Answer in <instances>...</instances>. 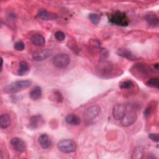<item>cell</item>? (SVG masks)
<instances>
[{
    "mask_svg": "<svg viewBox=\"0 0 159 159\" xmlns=\"http://www.w3.org/2000/svg\"><path fill=\"white\" fill-rule=\"evenodd\" d=\"M54 35L55 39L58 41H63L65 38V34L62 31H60V30L57 31L55 33Z\"/></svg>",
    "mask_w": 159,
    "mask_h": 159,
    "instance_id": "484cf974",
    "label": "cell"
},
{
    "mask_svg": "<svg viewBox=\"0 0 159 159\" xmlns=\"http://www.w3.org/2000/svg\"><path fill=\"white\" fill-rule=\"evenodd\" d=\"M65 120L66 121V123L73 125H78L80 124V117L73 114H70L66 116L65 118Z\"/></svg>",
    "mask_w": 159,
    "mask_h": 159,
    "instance_id": "2e32d148",
    "label": "cell"
},
{
    "mask_svg": "<svg viewBox=\"0 0 159 159\" xmlns=\"http://www.w3.org/2000/svg\"><path fill=\"white\" fill-rule=\"evenodd\" d=\"M0 158H1V159H2V158H3V157H2V150H1V154H0Z\"/></svg>",
    "mask_w": 159,
    "mask_h": 159,
    "instance_id": "1f68e13d",
    "label": "cell"
},
{
    "mask_svg": "<svg viewBox=\"0 0 159 159\" xmlns=\"http://www.w3.org/2000/svg\"><path fill=\"white\" fill-rule=\"evenodd\" d=\"M54 98L58 102H61L63 100V97L62 94L59 91H55L53 93Z\"/></svg>",
    "mask_w": 159,
    "mask_h": 159,
    "instance_id": "4316f807",
    "label": "cell"
},
{
    "mask_svg": "<svg viewBox=\"0 0 159 159\" xmlns=\"http://www.w3.org/2000/svg\"><path fill=\"white\" fill-rule=\"evenodd\" d=\"M11 124V117L8 114H2L0 116V126L1 129H7Z\"/></svg>",
    "mask_w": 159,
    "mask_h": 159,
    "instance_id": "e0dca14e",
    "label": "cell"
},
{
    "mask_svg": "<svg viewBox=\"0 0 159 159\" xmlns=\"http://www.w3.org/2000/svg\"><path fill=\"white\" fill-rule=\"evenodd\" d=\"M134 86V83L131 80H125V81H122L120 84H119V87L120 89H130L131 88H132Z\"/></svg>",
    "mask_w": 159,
    "mask_h": 159,
    "instance_id": "603a6c76",
    "label": "cell"
},
{
    "mask_svg": "<svg viewBox=\"0 0 159 159\" xmlns=\"http://www.w3.org/2000/svg\"><path fill=\"white\" fill-rule=\"evenodd\" d=\"M10 143L13 148L18 152H24L26 150L25 142L19 137H13L10 140Z\"/></svg>",
    "mask_w": 159,
    "mask_h": 159,
    "instance_id": "52a82bcc",
    "label": "cell"
},
{
    "mask_svg": "<svg viewBox=\"0 0 159 159\" xmlns=\"http://www.w3.org/2000/svg\"><path fill=\"white\" fill-rule=\"evenodd\" d=\"M146 84L150 87L155 88H158L159 87V81H158V78H150L147 82Z\"/></svg>",
    "mask_w": 159,
    "mask_h": 159,
    "instance_id": "7402d4cb",
    "label": "cell"
},
{
    "mask_svg": "<svg viewBox=\"0 0 159 159\" xmlns=\"http://www.w3.org/2000/svg\"><path fill=\"white\" fill-rule=\"evenodd\" d=\"M29 71V64L25 61H20L19 64V68L17 74L19 76H22Z\"/></svg>",
    "mask_w": 159,
    "mask_h": 159,
    "instance_id": "ffe728a7",
    "label": "cell"
},
{
    "mask_svg": "<svg viewBox=\"0 0 159 159\" xmlns=\"http://www.w3.org/2000/svg\"><path fill=\"white\" fill-rule=\"evenodd\" d=\"M109 21L113 24L120 26H127L129 24V20L125 13L116 11L108 15Z\"/></svg>",
    "mask_w": 159,
    "mask_h": 159,
    "instance_id": "7a4b0ae2",
    "label": "cell"
},
{
    "mask_svg": "<svg viewBox=\"0 0 159 159\" xmlns=\"http://www.w3.org/2000/svg\"><path fill=\"white\" fill-rule=\"evenodd\" d=\"M152 110H153V107L151 106H148L145 109V111H143V114L145 117L147 116H148L152 112Z\"/></svg>",
    "mask_w": 159,
    "mask_h": 159,
    "instance_id": "f1b7e54d",
    "label": "cell"
},
{
    "mask_svg": "<svg viewBox=\"0 0 159 159\" xmlns=\"http://www.w3.org/2000/svg\"><path fill=\"white\" fill-rule=\"evenodd\" d=\"M134 68L137 72H140L142 75H148L151 72V69L145 64H136Z\"/></svg>",
    "mask_w": 159,
    "mask_h": 159,
    "instance_id": "d6986e66",
    "label": "cell"
},
{
    "mask_svg": "<svg viewBox=\"0 0 159 159\" xmlns=\"http://www.w3.org/2000/svg\"><path fill=\"white\" fill-rule=\"evenodd\" d=\"M43 119L40 114L34 115L30 117L28 124V128L30 129H36L43 124Z\"/></svg>",
    "mask_w": 159,
    "mask_h": 159,
    "instance_id": "9c48e42d",
    "label": "cell"
},
{
    "mask_svg": "<svg viewBox=\"0 0 159 159\" xmlns=\"http://www.w3.org/2000/svg\"><path fill=\"white\" fill-rule=\"evenodd\" d=\"M42 96V89L40 86L34 87L29 92V96L32 100H37Z\"/></svg>",
    "mask_w": 159,
    "mask_h": 159,
    "instance_id": "ac0fdd59",
    "label": "cell"
},
{
    "mask_svg": "<svg viewBox=\"0 0 159 159\" xmlns=\"http://www.w3.org/2000/svg\"><path fill=\"white\" fill-rule=\"evenodd\" d=\"M89 19L90 21H91L93 24H95V25H97V24L99 22L101 17H100V16H99L98 14H97L91 13V14H90L89 15Z\"/></svg>",
    "mask_w": 159,
    "mask_h": 159,
    "instance_id": "cb8c5ba5",
    "label": "cell"
},
{
    "mask_svg": "<svg viewBox=\"0 0 159 159\" xmlns=\"http://www.w3.org/2000/svg\"><path fill=\"white\" fill-rule=\"evenodd\" d=\"M14 48L17 51H22L25 48V45L22 41H18L14 43Z\"/></svg>",
    "mask_w": 159,
    "mask_h": 159,
    "instance_id": "d4e9b609",
    "label": "cell"
},
{
    "mask_svg": "<svg viewBox=\"0 0 159 159\" xmlns=\"http://www.w3.org/2000/svg\"><path fill=\"white\" fill-rule=\"evenodd\" d=\"M38 141L40 145L44 149L49 148L52 144V141L50 137L46 134H41L38 138Z\"/></svg>",
    "mask_w": 159,
    "mask_h": 159,
    "instance_id": "4fadbf2b",
    "label": "cell"
},
{
    "mask_svg": "<svg viewBox=\"0 0 159 159\" xmlns=\"http://www.w3.org/2000/svg\"><path fill=\"white\" fill-rule=\"evenodd\" d=\"M53 53L52 49H45L42 51L35 52L33 54L32 58L35 61H41L48 58Z\"/></svg>",
    "mask_w": 159,
    "mask_h": 159,
    "instance_id": "30bf717a",
    "label": "cell"
},
{
    "mask_svg": "<svg viewBox=\"0 0 159 159\" xmlns=\"http://www.w3.org/2000/svg\"><path fill=\"white\" fill-rule=\"evenodd\" d=\"M145 19L147 24L152 27H158L159 24V19L158 16L154 13L150 12L146 14L145 16Z\"/></svg>",
    "mask_w": 159,
    "mask_h": 159,
    "instance_id": "7c38bea8",
    "label": "cell"
},
{
    "mask_svg": "<svg viewBox=\"0 0 159 159\" xmlns=\"http://www.w3.org/2000/svg\"><path fill=\"white\" fill-rule=\"evenodd\" d=\"M58 150L65 153H73L76 150V146L75 142L71 139H64L57 144Z\"/></svg>",
    "mask_w": 159,
    "mask_h": 159,
    "instance_id": "277c9868",
    "label": "cell"
},
{
    "mask_svg": "<svg viewBox=\"0 0 159 159\" xmlns=\"http://www.w3.org/2000/svg\"><path fill=\"white\" fill-rule=\"evenodd\" d=\"M53 64L59 69L66 68L70 62V58L68 54L65 53H59L56 54L52 59Z\"/></svg>",
    "mask_w": 159,
    "mask_h": 159,
    "instance_id": "3957f363",
    "label": "cell"
},
{
    "mask_svg": "<svg viewBox=\"0 0 159 159\" xmlns=\"http://www.w3.org/2000/svg\"><path fill=\"white\" fill-rule=\"evenodd\" d=\"M37 16L44 20H54L57 18V15L53 12H49L45 9H40L37 12Z\"/></svg>",
    "mask_w": 159,
    "mask_h": 159,
    "instance_id": "8fae6325",
    "label": "cell"
},
{
    "mask_svg": "<svg viewBox=\"0 0 159 159\" xmlns=\"http://www.w3.org/2000/svg\"><path fill=\"white\" fill-rule=\"evenodd\" d=\"M137 114L134 111H130L125 113L122 119L120 120V124L124 127H128L133 124L137 119Z\"/></svg>",
    "mask_w": 159,
    "mask_h": 159,
    "instance_id": "ba28073f",
    "label": "cell"
},
{
    "mask_svg": "<svg viewBox=\"0 0 159 159\" xmlns=\"http://www.w3.org/2000/svg\"><path fill=\"white\" fill-rule=\"evenodd\" d=\"M143 155H144V152L143 148L140 147H138L134 149L132 155V158L140 159L143 157Z\"/></svg>",
    "mask_w": 159,
    "mask_h": 159,
    "instance_id": "44dd1931",
    "label": "cell"
},
{
    "mask_svg": "<svg viewBox=\"0 0 159 159\" xmlns=\"http://www.w3.org/2000/svg\"><path fill=\"white\" fill-rule=\"evenodd\" d=\"M148 137L153 142H158L159 140V138H158V134H154V133H151L148 135Z\"/></svg>",
    "mask_w": 159,
    "mask_h": 159,
    "instance_id": "83f0119b",
    "label": "cell"
},
{
    "mask_svg": "<svg viewBox=\"0 0 159 159\" xmlns=\"http://www.w3.org/2000/svg\"><path fill=\"white\" fill-rule=\"evenodd\" d=\"M30 42L36 46H43L45 43V39L42 35L35 34L31 37Z\"/></svg>",
    "mask_w": 159,
    "mask_h": 159,
    "instance_id": "9a60e30c",
    "label": "cell"
},
{
    "mask_svg": "<svg viewBox=\"0 0 159 159\" xmlns=\"http://www.w3.org/2000/svg\"><path fill=\"white\" fill-rule=\"evenodd\" d=\"M32 84L29 80H19L12 82L4 88V92L8 94H14L28 88Z\"/></svg>",
    "mask_w": 159,
    "mask_h": 159,
    "instance_id": "6da1fadb",
    "label": "cell"
},
{
    "mask_svg": "<svg viewBox=\"0 0 159 159\" xmlns=\"http://www.w3.org/2000/svg\"><path fill=\"white\" fill-rule=\"evenodd\" d=\"M154 68H155V70H156V71H158V63H157V64H155V65H154Z\"/></svg>",
    "mask_w": 159,
    "mask_h": 159,
    "instance_id": "f546056e",
    "label": "cell"
},
{
    "mask_svg": "<svg viewBox=\"0 0 159 159\" xmlns=\"http://www.w3.org/2000/svg\"><path fill=\"white\" fill-rule=\"evenodd\" d=\"M127 112L126 106L122 104H116L112 109V115L115 119L120 120Z\"/></svg>",
    "mask_w": 159,
    "mask_h": 159,
    "instance_id": "8992f818",
    "label": "cell"
},
{
    "mask_svg": "<svg viewBox=\"0 0 159 159\" xmlns=\"http://www.w3.org/2000/svg\"><path fill=\"white\" fill-rule=\"evenodd\" d=\"M117 54L123 58H125L130 60H134L136 58V57L129 50L124 48H119L117 50Z\"/></svg>",
    "mask_w": 159,
    "mask_h": 159,
    "instance_id": "5bb4252c",
    "label": "cell"
},
{
    "mask_svg": "<svg viewBox=\"0 0 159 159\" xmlns=\"http://www.w3.org/2000/svg\"><path fill=\"white\" fill-rule=\"evenodd\" d=\"M101 111L100 107L98 105H93L86 109L84 113V117L88 122L95 119L99 114Z\"/></svg>",
    "mask_w": 159,
    "mask_h": 159,
    "instance_id": "5b68a950",
    "label": "cell"
},
{
    "mask_svg": "<svg viewBox=\"0 0 159 159\" xmlns=\"http://www.w3.org/2000/svg\"><path fill=\"white\" fill-rule=\"evenodd\" d=\"M2 66H3V59H2V58H1V72L2 71Z\"/></svg>",
    "mask_w": 159,
    "mask_h": 159,
    "instance_id": "4dcf8cb0",
    "label": "cell"
}]
</instances>
